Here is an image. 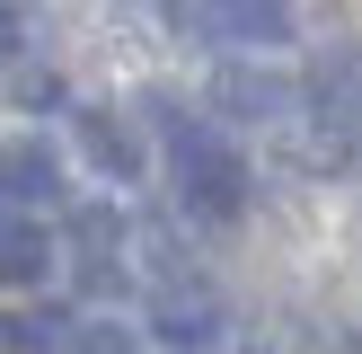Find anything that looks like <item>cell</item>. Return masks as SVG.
Returning a JSON list of instances; mask_svg holds the SVG:
<instances>
[{"mask_svg": "<svg viewBox=\"0 0 362 354\" xmlns=\"http://www.w3.org/2000/svg\"><path fill=\"white\" fill-rule=\"evenodd\" d=\"M168 133H177V151H168L177 204L204 212V222H239L247 212V159L230 151V142H212L204 124H186V115H168Z\"/></svg>", "mask_w": 362, "mask_h": 354, "instance_id": "cell-1", "label": "cell"}, {"mask_svg": "<svg viewBox=\"0 0 362 354\" xmlns=\"http://www.w3.org/2000/svg\"><path fill=\"white\" fill-rule=\"evenodd\" d=\"M62 239H71V266H80L88 292H115V283H124V239H133V230H124L115 204H80L62 222Z\"/></svg>", "mask_w": 362, "mask_h": 354, "instance_id": "cell-3", "label": "cell"}, {"mask_svg": "<svg viewBox=\"0 0 362 354\" xmlns=\"http://www.w3.org/2000/svg\"><path fill=\"white\" fill-rule=\"evenodd\" d=\"M292 159H300V169H310V177H327V169H345V159H354V124H345V115H327V106H318V124H310V133L292 142Z\"/></svg>", "mask_w": 362, "mask_h": 354, "instance_id": "cell-9", "label": "cell"}, {"mask_svg": "<svg viewBox=\"0 0 362 354\" xmlns=\"http://www.w3.org/2000/svg\"><path fill=\"white\" fill-rule=\"evenodd\" d=\"M9 98H18V106H53V98H62V80H53V71H35L27 53H18V71H9Z\"/></svg>", "mask_w": 362, "mask_h": 354, "instance_id": "cell-12", "label": "cell"}, {"mask_svg": "<svg viewBox=\"0 0 362 354\" xmlns=\"http://www.w3.org/2000/svg\"><path fill=\"white\" fill-rule=\"evenodd\" d=\"M310 98L318 106H327V115H362V45H327V53H318V62H310Z\"/></svg>", "mask_w": 362, "mask_h": 354, "instance_id": "cell-7", "label": "cell"}, {"mask_svg": "<svg viewBox=\"0 0 362 354\" xmlns=\"http://www.w3.org/2000/svg\"><path fill=\"white\" fill-rule=\"evenodd\" d=\"M45 257H53V248H45V230H35L27 212H9V239H0V275H9V283H35V275H45Z\"/></svg>", "mask_w": 362, "mask_h": 354, "instance_id": "cell-11", "label": "cell"}, {"mask_svg": "<svg viewBox=\"0 0 362 354\" xmlns=\"http://www.w3.org/2000/svg\"><path fill=\"white\" fill-rule=\"evenodd\" d=\"M71 133H80L88 169H106V177H133V169H141V142H133V124H124L115 106H80V115H71Z\"/></svg>", "mask_w": 362, "mask_h": 354, "instance_id": "cell-6", "label": "cell"}, {"mask_svg": "<svg viewBox=\"0 0 362 354\" xmlns=\"http://www.w3.org/2000/svg\"><path fill=\"white\" fill-rule=\"evenodd\" d=\"M212 106H221L230 124H283L292 115V80H283V71H257V62H221Z\"/></svg>", "mask_w": 362, "mask_h": 354, "instance_id": "cell-4", "label": "cell"}, {"mask_svg": "<svg viewBox=\"0 0 362 354\" xmlns=\"http://www.w3.org/2000/svg\"><path fill=\"white\" fill-rule=\"evenodd\" d=\"M0 177H9V212H35V204L62 195V169H53V151H35V142H18Z\"/></svg>", "mask_w": 362, "mask_h": 354, "instance_id": "cell-8", "label": "cell"}, {"mask_svg": "<svg viewBox=\"0 0 362 354\" xmlns=\"http://www.w3.org/2000/svg\"><path fill=\"white\" fill-rule=\"evenodd\" d=\"M345 354H362V336H345Z\"/></svg>", "mask_w": 362, "mask_h": 354, "instance_id": "cell-14", "label": "cell"}, {"mask_svg": "<svg viewBox=\"0 0 362 354\" xmlns=\"http://www.w3.org/2000/svg\"><path fill=\"white\" fill-rule=\"evenodd\" d=\"M194 27H212L221 45H283L292 0H194Z\"/></svg>", "mask_w": 362, "mask_h": 354, "instance_id": "cell-5", "label": "cell"}, {"mask_svg": "<svg viewBox=\"0 0 362 354\" xmlns=\"http://www.w3.org/2000/svg\"><path fill=\"white\" fill-rule=\"evenodd\" d=\"M71 354H133V336H124V328H80Z\"/></svg>", "mask_w": 362, "mask_h": 354, "instance_id": "cell-13", "label": "cell"}, {"mask_svg": "<svg viewBox=\"0 0 362 354\" xmlns=\"http://www.w3.org/2000/svg\"><path fill=\"white\" fill-rule=\"evenodd\" d=\"M71 336L80 328H71L62 310H18L9 319V354H71Z\"/></svg>", "mask_w": 362, "mask_h": 354, "instance_id": "cell-10", "label": "cell"}, {"mask_svg": "<svg viewBox=\"0 0 362 354\" xmlns=\"http://www.w3.org/2000/svg\"><path fill=\"white\" fill-rule=\"evenodd\" d=\"M221 328H230V310H221V292H212V283H194V275H168V283L151 292V336H159V346L194 354V346H212Z\"/></svg>", "mask_w": 362, "mask_h": 354, "instance_id": "cell-2", "label": "cell"}]
</instances>
